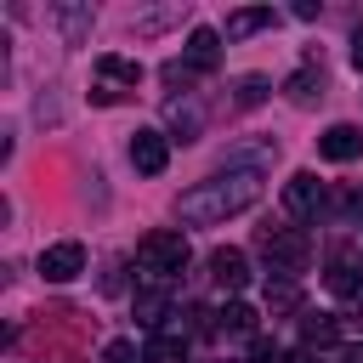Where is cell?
Instances as JSON below:
<instances>
[{
  "label": "cell",
  "mask_w": 363,
  "mask_h": 363,
  "mask_svg": "<svg viewBox=\"0 0 363 363\" xmlns=\"http://www.w3.org/2000/svg\"><path fill=\"white\" fill-rule=\"evenodd\" d=\"M255 199H261V170L227 164L221 176L193 182V187L176 199V216H182L187 227H216V221H227V216H244Z\"/></svg>",
  "instance_id": "1"
},
{
  "label": "cell",
  "mask_w": 363,
  "mask_h": 363,
  "mask_svg": "<svg viewBox=\"0 0 363 363\" xmlns=\"http://www.w3.org/2000/svg\"><path fill=\"white\" fill-rule=\"evenodd\" d=\"M136 267L147 272V278H176L182 267H187V233H176V227H159V233H147L142 244H136Z\"/></svg>",
  "instance_id": "2"
},
{
  "label": "cell",
  "mask_w": 363,
  "mask_h": 363,
  "mask_svg": "<svg viewBox=\"0 0 363 363\" xmlns=\"http://www.w3.org/2000/svg\"><path fill=\"white\" fill-rule=\"evenodd\" d=\"M261 255L272 261L278 278H295V272L312 261V238H306L301 227H267V233H261Z\"/></svg>",
  "instance_id": "3"
},
{
  "label": "cell",
  "mask_w": 363,
  "mask_h": 363,
  "mask_svg": "<svg viewBox=\"0 0 363 363\" xmlns=\"http://www.w3.org/2000/svg\"><path fill=\"white\" fill-rule=\"evenodd\" d=\"M323 204H329V193H323L318 170H295V176L284 182V210H289L295 221H312V216H318Z\"/></svg>",
  "instance_id": "4"
},
{
  "label": "cell",
  "mask_w": 363,
  "mask_h": 363,
  "mask_svg": "<svg viewBox=\"0 0 363 363\" xmlns=\"http://www.w3.org/2000/svg\"><path fill=\"white\" fill-rule=\"evenodd\" d=\"M79 272H85V244L79 238H62V244L40 250V278L45 284H74Z\"/></svg>",
  "instance_id": "5"
},
{
  "label": "cell",
  "mask_w": 363,
  "mask_h": 363,
  "mask_svg": "<svg viewBox=\"0 0 363 363\" xmlns=\"http://www.w3.org/2000/svg\"><path fill=\"white\" fill-rule=\"evenodd\" d=\"M130 164H136V176H164V164H170V136H164V130H136V136H130Z\"/></svg>",
  "instance_id": "6"
},
{
  "label": "cell",
  "mask_w": 363,
  "mask_h": 363,
  "mask_svg": "<svg viewBox=\"0 0 363 363\" xmlns=\"http://www.w3.org/2000/svg\"><path fill=\"white\" fill-rule=\"evenodd\" d=\"M164 119H170V142H199L204 136V108H199V96L193 91H182V96H170L164 102Z\"/></svg>",
  "instance_id": "7"
},
{
  "label": "cell",
  "mask_w": 363,
  "mask_h": 363,
  "mask_svg": "<svg viewBox=\"0 0 363 363\" xmlns=\"http://www.w3.org/2000/svg\"><path fill=\"white\" fill-rule=\"evenodd\" d=\"M318 153L329 159V164H352V159H363V125H329L323 136H318Z\"/></svg>",
  "instance_id": "8"
},
{
  "label": "cell",
  "mask_w": 363,
  "mask_h": 363,
  "mask_svg": "<svg viewBox=\"0 0 363 363\" xmlns=\"http://www.w3.org/2000/svg\"><path fill=\"white\" fill-rule=\"evenodd\" d=\"M323 284H329L335 295H357V289H363V255H357V250H335L329 267H323Z\"/></svg>",
  "instance_id": "9"
},
{
  "label": "cell",
  "mask_w": 363,
  "mask_h": 363,
  "mask_svg": "<svg viewBox=\"0 0 363 363\" xmlns=\"http://www.w3.org/2000/svg\"><path fill=\"white\" fill-rule=\"evenodd\" d=\"M272 23H278V11H272V6H238V11H227L221 40H250V34L272 28Z\"/></svg>",
  "instance_id": "10"
},
{
  "label": "cell",
  "mask_w": 363,
  "mask_h": 363,
  "mask_svg": "<svg viewBox=\"0 0 363 363\" xmlns=\"http://www.w3.org/2000/svg\"><path fill=\"white\" fill-rule=\"evenodd\" d=\"M187 68L193 74H216L221 68V28H193L187 34Z\"/></svg>",
  "instance_id": "11"
},
{
  "label": "cell",
  "mask_w": 363,
  "mask_h": 363,
  "mask_svg": "<svg viewBox=\"0 0 363 363\" xmlns=\"http://www.w3.org/2000/svg\"><path fill=\"white\" fill-rule=\"evenodd\" d=\"M210 278H216L221 289H244V284H250V255L233 250V244H227V250H210Z\"/></svg>",
  "instance_id": "12"
},
{
  "label": "cell",
  "mask_w": 363,
  "mask_h": 363,
  "mask_svg": "<svg viewBox=\"0 0 363 363\" xmlns=\"http://www.w3.org/2000/svg\"><path fill=\"white\" fill-rule=\"evenodd\" d=\"M301 346H306V352L340 346V318H335V312H306V318H301Z\"/></svg>",
  "instance_id": "13"
},
{
  "label": "cell",
  "mask_w": 363,
  "mask_h": 363,
  "mask_svg": "<svg viewBox=\"0 0 363 363\" xmlns=\"http://www.w3.org/2000/svg\"><path fill=\"white\" fill-rule=\"evenodd\" d=\"M284 96H289L295 108H312V102L323 96V68H312V62H306V68H295V74L284 79Z\"/></svg>",
  "instance_id": "14"
},
{
  "label": "cell",
  "mask_w": 363,
  "mask_h": 363,
  "mask_svg": "<svg viewBox=\"0 0 363 363\" xmlns=\"http://www.w3.org/2000/svg\"><path fill=\"white\" fill-rule=\"evenodd\" d=\"M96 74H102L108 85H142V62H136V57H119V51H102V57H96Z\"/></svg>",
  "instance_id": "15"
},
{
  "label": "cell",
  "mask_w": 363,
  "mask_h": 363,
  "mask_svg": "<svg viewBox=\"0 0 363 363\" xmlns=\"http://www.w3.org/2000/svg\"><path fill=\"white\" fill-rule=\"evenodd\" d=\"M216 335H250V340H255V306L227 301V306L216 312Z\"/></svg>",
  "instance_id": "16"
},
{
  "label": "cell",
  "mask_w": 363,
  "mask_h": 363,
  "mask_svg": "<svg viewBox=\"0 0 363 363\" xmlns=\"http://www.w3.org/2000/svg\"><path fill=\"white\" fill-rule=\"evenodd\" d=\"M142 357H147V363H187V340L170 335V329H159V335H147Z\"/></svg>",
  "instance_id": "17"
},
{
  "label": "cell",
  "mask_w": 363,
  "mask_h": 363,
  "mask_svg": "<svg viewBox=\"0 0 363 363\" xmlns=\"http://www.w3.org/2000/svg\"><path fill=\"white\" fill-rule=\"evenodd\" d=\"M267 312H272V318L301 312V289H295V278H267Z\"/></svg>",
  "instance_id": "18"
},
{
  "label": "cell",
  "mask_w": 363,
  "mask_h": 363,
  "mask_svg": "<svg viewBox=\"0 0 363 363\" xmlns=\"http://www.w3.org/2000/svg\"><path fill=\"white\" fill-rule=\"evenodd\" d=\"M164 312H170V295L164 289H136V318L159 335V323H164Z\"/></svg>",
  "instance_id": "19"
},
{
  "label": "cell",
  "mask_w": 363,
  "mask_h": 363,
  "mask_svg": "<svg viewBox=\"0 0 363 363\" xmlns=\"http://www.w3.org/2000/svg\"><path fill=\"white\" fill-rule=\"evenodd\" d=\"M267 96H272L267 74H244V79H238V91H233V102H238V108H261Z\"/></svg>",
  "instance_id": "20"
},
{
  "label": "cell",
  "mask_w": 363,
  "mask_h": 363,
  "mask_svg": "<svg viewBox=\"0 0 363 363\" xmlns=\"http://www.w3.org/2000/svg\"><path fill=\"white\" fill-rule=\"evenodd\" d=\"M57 23H62L68 45H79V40H85V28H91V11H85V6H62V11H57Z\"/></svg>",
  "instance_id": "21"
},
{
  "label": "cell",
  "mask_w": 363,
  "mask_h": 363,
  "mask_svg": "<svg viewBox=\"0 0 363 363\" xmlns=\"http://www.w3.org/2000/svg\"><path fill=\"white\" fill-rule=\"evenodd\" d=\"M284 357H289V352H284L278 340H267V335L250 340V363H284Z\"/></svg>",
  "instance_id": "22"
},
{
  "label": "cell",
  "mask_w": 363,
  "mask_h": 363,
  "mask_svg": "<svg viewBox=\"0 0 363 363\" xmlns=\"http://www.w3.org/2000/svg\"><path fill=\"white\" fill-rule=\"evenodd\" d=\"M102 363H147V357L136 352V340H108L102 346Z\"/></svg>",
  "instance_id": "23"
},
{
  "label": "cell",
  "mask_w": 363,
  "mask_h": 363,
  "mask_svg": "<svg viewBox=\"0 0 363 363\" xmlns=\"http://www.w3.org/2000/svg\"><path fill=\"white\" fill-rule=\"evenodd\" d=\"M352 62H357V74H363V23L352 28Z\"/></svg>",
  "instance_id": "24"
},
{
  "label": "cell",
  "mask_w": 363,
  "mask_h": 363,
  "mask_svg": "<svg viewBox=\"0 0 363 363\" xmlns=\"http://www.w3.org/2000/svg\"><path fill=\"white\" fill-rule=\"evenodd\" d=\"M284 363H318V352H306V346H301V352H289Z\"/></svg>",
  "instance_id": "25"
},
{
  "label": "cell",
  "mask_w": 363,
  "mask_h": 363,
  "mask_svg": "<svg viewBox=\"0 0 363 363\" xmlns=\"http://www.w3.org/2000/svg\"><path fill=\"white\" fill-rule=\"evenodd\" d=\"M346 363H363V346H346Z\"/></svg>",
  "instance_id": "26"
}]
</instances>
